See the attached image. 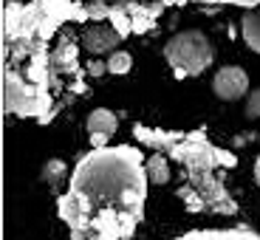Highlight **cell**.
<instances>
[{
  "label": "cell",
  "instance_id": "cell-8",
  "mask_svg": "<svg viewBox=\"0 0 260 240\" xmlns=\"http://www.w3.org/2000/svg\"><path fill=\"white\" fill-rule=\"evenodd\" d=\"M77 54H79V48L74 46V40H71V37H65L62 43H59V46L51 51V65H54V71H57V74H77V77H79Z\"/></svg>",
  "mask_w": 260,
  "mask_h": 240
},
{
  "label": "cell",
  "instance_id": "cell-3",
  "mask_svg": "<svg viewBox=\"0 0 260 240\" xmlns=\"http://www.w3.org/2000/svg\"><path fill=\"white\" fill-rule=\"evenodd\" d=\"M6 113L9 116H34L40 124L54 119L51 111V88L28 82L17 68L6 65Z\"/></svg>",
  "mask_w": 260,
  "mask_h": 240
},
{
  "label": "cell",
  "instance_id": "cell-16",
  "mask_svg": "<svg viewBox=\"0 0 260 240\" xmlns=\"http://www.w3.org/2000/svg\"><path fill=\"white\" fill-rule=\"evenodd\" d=\"M130 68H133V57H130L127 51H113L111 54V59H108V71L111 74H127Z\"/></svg>",
  "mask_w": 260,
  "mask_h": 240
},
{
  "label": "cell",
  "instance_id": "cell-2",
  "mask_svg": "<svg viewBox=\"0 0 260 240\" xmlns=\"http://www.w3.org/2000/svg\"><path fill=\"white\" fill-rule=\"evenodd\" d=\"M133 136L139 144L153 150L167 153L173 161L181 164L184 173V187H178V198L189 212H218V215H235L232 195L223 187V178L218 176V169H235L238 158L229 150L215 147L207 139L204 130H189V133H178V130H158V127H144L136 124Z\"/></svg>",
  "mask_w": 260,
  "mask_h": 240
},
{
  "label": "cell",
  "instance_id": "cell-18",
  "mask_svg": "<svg viewBox=\"0 0 260 240\" xmlns=\"http://www.w3.org/2000/svg\"><path fill=\"white\" fill-rule=\"evenodd\" d=\"M246 113H249V116H254V119H260V88L246 96Z\"/></svg>",
  "mask_w": 260,
  "mask_h": 240
},
{
  "label": "cell",
  "instance_id": "cell-4",
  "mask_svg": "<svg viewBox=\"0 0 260 240\" xmlns=\"http://www.w3.org/2000/svg\"><path fill=\"white\" fill-rule=\"evenodd\" d=\"M164 59L176 68V79L198 77L212 65L215 48L201 31H181L164 46Z\"/></svg>",
  "mask_w": 260,
  "mask_h": 240
},
{
  "label": "cell",
  "instance_id": "cell-7",
  "mask_svg": "<svg viewBox=\"0 0 260 240\" xmlns=\"http://www.w3.org/2000/svg\"><path fill=\"white\" fill-rule=\"evenodd\" d=\"M122 3H124V9L130 12L133 31H136V34H147L150 28L156 26V17L161 14V9H164V0L150 3V6H144V3H133V0H122Z\"/></svg>",
  "mask_w": 260,
  "mask_h": 240
},
{
  "label": "cell",
  "instance_id": "cell-9",
  "mask_svg": "<svg viewBox=\"0 0 260 240\" xmlns=\"http://www.w3.org/2000/svg\"><path fill=\"white\" fill-rule=\"evenodd\" d=\"M232 240V237H241V240H257L260 234L249 226H235V229H192V232H184V240Z\"/></svg>",
  "mask_w": 260,
  "mask_h": 240
},
{
  "label": "cell",
  "instance_id": "cell-20",
  "mask_svg": "<svg viewBox=\"0 0 260 240\" xmlns=\"http://www.w3.org/2000/svg\"><path fill=\"white\" fill-rule=\"evenodd\" d=\"M105 71H108V62H96V59H91V65H88V74H91V77H102Z\"/></svg>",
  "mask_w": 260,
  "mask_h": 240
},
{
  "label": "cell",
  "instance_id": "cell-14",
  "mask_svg": "<svg viewBox=\"0 0 260 240\" xmlns=\"http://www.w3.org/2000/svg\"><path fill=\"white\" fill-rule=\"evenodd\" d=\"M108 23L116 28L122 40L127 37L130 31H133V20H130V12L124 9V3H116V6H111V17H108Z\"/></svg>",
  "mask_w": 260,
  "mask_h": 240
},
{
  "label": "cell",
  "instance_id": "cell-22",
  "mask_svg": "<svg viewBox=\"0 0 260 240\" xmlns=\"http://www.w3.org/2000/svg\"><path fill=\"white\" fill-rule=\"evenodd\" d=\"M254 184L260 187V156H257V161H254Z\"/></svg>",
  "mask_w": 260,
  "mask_h": 240
},
{
  "label": "cell",
  "instance_id": "cell-19",
  "mask_svg": "<svg viewBox=\"0 0 260 240\" xmlns=\"http://www.w3.org/2000/svg\"><path fill=\"white\" fill-rule=\"evenodd\" d=\"M88 14H91V20H108L111 17V6H105V3H91V6H88Z\"/></svg>",
  "mask_w": 260,
  "mask_h": 240
},
{
  "label": "cell",
  "instance_id": "cell-12",
  "mask_svg": "<svg viewBox=\"0 0 260 240\" xmlns=\"http://www.w3.org/2000/svg\"><path fill=\"white\" fill-rule=\"evenodd\" d=\"M167 153H161L158 150L153 158H147V176H150V184H158V187H164V184L170 181V161H167Z\"/></svg>",
  "mask_w": 260,
  "mask_h": 240
},
{
  "label": "cell",
  "instance_id": "cell-15",
  "mask_svg": "<svg viewBox=\"0 0 260 240\" xmlns=\"http://www.w3.org/2000/svg\"><path fill=\"white\" fill-rule=\"evenodd\" d=\"M43 181L48 184V187H57V184L65 181V176H68V167H65V161H59V158H51V161H46V167H43Z\"/></svg>",
  "mask_w": 260,
  "mask_h": 240
},
{
  "label": "cell",
  "instance_id": "cell-13",
  "mask_svg": "<svg viewBox=\"0 0 260 240\" xmlns=\"http://www.w3.org/2000/svg\"><path fill=\"white\" fill-rule=\"evenodd\" d=\"M74 3H77V0H40V6H43V12H46L51 20H57L59 26H62L65 20H71Z\"/></svg>",
  "mask_w": 260,
  "mask_h": 240
},
{
  "label": "cell",
  "instance_id": "cell-6",
  "mask_svg": "<svg viewBox=\"0 0 260 240\" xmlns=\"http://www.w3.org/2000/svg\"><path fill=\"white\" fill-rule=\"evenodd\" d=\"M119 31L113 26H99V20H93V26H88L82 31V46L91 54H108L116 48L119 43Z\"/></svg>",
  "mask_w": 260,
  "mask_h": 240
},
{
  "label": "cell",
  "instance_id": "cell-11",
  "mask_svg": "<svg viewBox=\"0 0 260 240\" xmlns=\"http://www.w3.org/2000/svg\"><path fill=\"white\" fill-rule=\"evenodd\" d=\"M241 34L246 40V46L252 48L254 54H260V12H246L241 20Z\"/></svg>",
  "mask_w": 260,
  "mask_h": 240
},
{
  "label": "cell",
  "instance_id": "cell-17",
  "mask_svg": "<svg viewBox=\"0 0 260 240\" xmlns=\"http://www.w3.org/2000/svg\"><path fill=\"white\" fill-rule=\"evenodd\" d=\"M164 3H215V6H254L260 0H164Z\"/></svg>",
  "mask_w": 260,
  "mask_h": 240
},
{
  "label": "cell",
  "instance_id": "cell-5",
  "mask_svg": "<svg viewBox=\"0 0 260 240\" xmlns=\"http://www.w3.org/2000/svg\"><path fill=\"white\" fill-rule=\"evenodd\" d=\"M212 91L218 99H223V102H235V99H241L243 93L249 91V77L243 68H238V65H226V68H221V71L215 74L212 79Z\"/></svg>",
  "mask_w": 260,
  "mask_h": 240
},
{
  "label": "cell",
  "instance_id": "cell-10",
  "mask_svg": "<svg viewBox=\"0 0 260 240\" xmlns=\"http://www.w3.org/2000/svg\"><path fill=\"white\" fill-rule=\"evenodd\" d=\"M119 127V119L116 113H111L108 108H96V111H91V116H88V133H116Z\"/></svg>",
  "mask_w": 260,
  "mask_h": 240
},
{
  "label": "cell",
  "instance_id": "cell-21",
  "mask_svg": "<svg viewBox=\"0 0 260 240\" xmlns=\"http://www.w3.org/2000/svg\"><path fill=\"white\" fill-rule=\"evenodd\" d=\"M108 139H111V133H91V144H93V147H105Z\"/></svg>",
  "mask_w": 260,
  "mask_h": 240
},
{
  "label": "cell",
  "instance_id": "cell-1",
  "mask_svg": "<svg viewBox=\"0 0 260 240\" xmlns=\"http://www.w3.org/2000/svg\"><path fill=\"white\" fill-rule=\"evenodd\" d=\"M147 158L139 147H93L77 161L57 209L74 240H127L144 221Z\"/></svg>",
  "mask_w": 260,
  "mask_h": 240
}]
</instances>
